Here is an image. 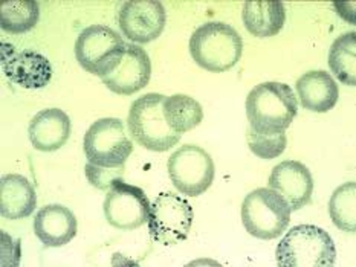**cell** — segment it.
<instances>
[{"label": "cell", "mask_w": 356, "mask_h": 267, "mask_svg": "<svg viewBox=\"0 0 356 267\" xmlns=\"http://www.w3.org/2000/svg\"><path fill=\"white\" fill-rule=\"evenodd\" d=\"M246 117L250 127L259 133H283L298 113L293 90L284 83L268 81L255 86L246 96Z\"/></svg>", "instance_id": "6da1fadb"}, {"label": "cell", "mask_w": 356, "mask_h": 267, "mask_svg": "<svg viewBox=\"0 0 356 267\" xmlns=\"http://www.w3.org/2000/svg\"><path fill=\"white\" fill-rule=\"evenodd\" d=\"M243 52V40L237 31L223 21L205 23L190 38V53L196 64L208 72H227Z\"/></svg>", "instance_id": "7a4b0ae2"}, {"label": "cell", "mask_w": 356, "mask_h": 267, "mask_svg": "<svg viewBox=\"0 0 356 267\" xmlns=\"http://www.w3.org/2000/svg\"><path fill=\"white\" fill-rule=\"evenodd\" d=\"M280 267H332L337 249L332 236L314 225H298L278 243L275 250Z\"/></svg>", "instance_id": "3957f363"}, {"label": "cell", "mask_w": 356, "mask_h": 267, "mask_svg": "<svg viewBox=\"0 0 356 267\" xmlns=\"http://www.w3.org/2000/svg\"><path fill=\"white\" fill-rule=\"evenodd\" d=\"M165 98L161 94H147L130 105L129 132L141 147L150 151H167L181 141L182 135L173 132L164 118Z\"/></svg>", "instance_id": "277c9868"}, {"label": "cell", "mask_w": 356, "mask_h": 267, "mask_svg": "<svg viewBox=\"0 0 356 267\" xmlns=\"http://www.w3.org/2000/svg\"><path fill=\"white\" fill-rule=\"evenodd\" d=\"M291 208L288 202L270 188H257L248 194L242 205V221L255 239L274 240L289 226Z\"/></svg>", "instance_id": "5b68a950"}, {"label": "cell", "mask_w": 356, "mask_h": 267, "mask_svg": "<svg viewBox=\"0 0 356 267\" xmlns=\"http://www.w3.org/2000/svg\"><path fill=\"white\" fill-rule=\"evenodd\" d=\"M84 155L88 162L104 168H118L134 153V144L118 118L95 121L84 135Z\"/></svg>", "instance_id": "8992f818"}, {"label": "cell", "mask_w": 356, "mask_h": 267, "mask_svg": "<svg viewBox=\"0 0 356 267\" xmlns=\"http://www.w3.org/2000/svg\"><path fill=\"white\" fill-rule=\"evenodd\" d=\"M126 49L122 37L109 26L94 25L81 31L75 43V57L80 66L99 78L109 75Z\"/></svg>", "instance_id": "52a82bcc"}, {"label": "cell", "mask_w": 356, "mask_h": 267, "mask_svg": "<svg viewBox=\"0 0 356 267\" xmlns=\"http://www.w3.org/2000/svg\"><path fill=\"white\" fill-rule=\"evenodd\" d=\"M195 220L193 206L175 193H161L150 206L149 232L152 240L175 246L187 239Z\"/></svg>", "instance_id": "ba28073f"}, {"label": "cell", "mask_w": 356, "mask_h": 267, "mask_svg": "<svg viewBox=\"0 0 356 267\" xmlns=\"http://www.w3.org/2000/svg\"><path fill=\"white\" fill-rule=\"evenodd\" d=\"M168 175L179 193L197 197L211 187L214 180V162L211 156L197 145L185 144L168 159Z\"/></svg>", "instance_id": "9c48e42d"}, {"label": "cell", "mask_w": 356, "mask_h": 267, "mask_svg": "<svg viewBox=\"0 0 356 267\" xmlns=\"http://www.w3.org/2000/svg\"><path fill=\"white\" fill-rule=\"evenodd\" d=\"M150 206L149 197L141 188L120 180L107 191L103 209L106 220L113 227L121 231H134L147 223Z\"/></svg>", "instance_id": "30bf717a"}, {"label": "cell", "mask_w": 356, "mask_h": 267, "mask_svg": "<svg viewBox=\"0 0 356 267\" xmlns=\"http://www.w3.org/2000/svg\"><path fill=\"white\" fill-rule=\"evenodd\" d=\"M165 8L158 0H131L122 3L118 14L122 35L141 44L156 40L165 28Z\"/></svg>", "instance_id": "8fae6325"}, {"label": "cell", "mask_w": 356, "mask_h": 267, "mask_svg": "<svg viewBox=\"0 0 356 267\" xmlns=\"http://www.w3.org/2000/svg\"><path fill=\"white\" fill-rule=\"evenodd\" d=\"M2 69L6 78L23 89H43L52 78L49 60L35 51H17L11 43H2Z\"/></svg>", "instance_id": "7c38bea8"}, {"label": "cell", "mask_w": 356, "mask_h": 267, "mask_svg": "<svg viewBox=\"0 0 356 267\" xmlns=\"http://www.w3.org/2000/svg\"><path fill=\"white\" fill-rule=\"evenodd\" d=\"M152 76V61L147 52L138 44H126L118 64L102 78L104 86L113 94L130 96L144 89Z\"/></svg>", "instance_id": "4fadbf2b"}, {"label": "cell", "mask_w": 356, "mask_h": 267, "mask_svg": "<svg viewBox=\"0 0 356 267\" xmlns=\"http://www.w3.org/2000/svg\"><path fill=\"white\" fill-rule=\"evenodd\" d=\"M269 188L277 191L291 211H298L311 202L314 194V179L309 168L298 160H283L274 166L269 175Z\"/></svg>", "instance_id": "5bb4252c"}, {"label": "cell", "mask_w": 356, "mask_h": 267, "mask_svg": "<svg viewBox=\"0 0 356 267\" xmlns=\"http://www.w3.org/2000/svg\"><path fill=\"white\" fill-rule=\"evenodd\" d=\"M34 231L44 248H61L79 231L74 212L63 205H46L35 214Z\"/></svg>", "instance_id": "9a60e30c"}, {"label": "cell", "mask_w": 356, "mask_h": 267, "mask_svg": "<svg viewBox=\"0 0 356 267\" xmlns=\"http://www.w3.org/2000/svg\"><path fill=\"white\" fill-rule=\"evenodd\" d=\"M72 122L60 109H46L38 112L29 122L28 135L33 147L38 151H57L69 141Z\"/></svg>", "instance_id": "2e32d148"}, {"label": "cell", "mask_w": 356, "mask_h": 267, "mask_svg": "<svg viewBox=\"0 0 356 267\" xmlns=\"http://www.w3.org/2000/svg\"><path fill=\"white\" fill-rule=\"evenodd\" d=\"M301 105L315 113H326L338 103L337 81L326 71H311L301 75L296 83Z\"/></svg>", "instance_id": "e0dca14e"}, {"label": "cell", "mask_w": 356, "mask_h": 267, "mask_svg": "<svg viewBox=\"0 0 356 267\" xmlns=\"http://www.w3.org/2000/svg\"><path fill=\"white\" fill-rule=\"evenodd\" d=\"M37 206L35 189L20 174H8L0 180V214L8 220L29 217Z\"/></svg>", "instance_id": "ac0fdd59"}, {"label": "cell", "mask_w": 356, "mask_h": 267, "mask_svg": "<svg viewBox=\"0 0 356 267\" xmlns=\"http://www.w3.org/2000/svg\"><path fill=\"white\" fill-rule=\"evenodd\" d=\"M242 20L248 33L254 37H274L284 26V5L282 2H246Z\"/></svg>", "instance_id": "d6986e66"}, {"label": "cell", "mask_w": 356, "mask_h": 267, "mask_svg": "<svg viewBox=\"0 0 356 267\" xmlns=\"http://www.w3.org/2000/svg\"><path fill=\"white\" fill-rule=\"evenodd\" d=\"M162 110L170 128L179 135L196 128L204 121L202 105L188 95L176 94L167 96Z\"/></svg>", "instance_id": "ffe728a7"}, {"label": "cell", "mask_w": 356, "mask_h": 267, "mask_svg": "<svg viewBox=\"0 0 356 267\" xmlns=\"http://www.w3.org/2000/svg\"><path fill=\"white\" fill-rule=\"evenodd\" d=\"M332 74L346 86H356V34L346 33L332 43L329 51Z\"/></svg>", "instance_id": "44dd1931"}, {"label": "cell", "mask_w": 356, "mask_h": 267, "mask_svg": "<svg viewBox=\"0 0 356 267\" xmlns=\"http://www.w3.org/2000/svg\"><path fill=\"white\" fill-rule=\"evenodd\" d=\"M38 19H40V8L34 0H14L0 6V26L5 33H28L37 25Z\"/></svg>", "instance_id": "7402d4cb"}, {"label": "cell", "mask_w": 356, "mask_h": 267, "mask_svg": "<svg viewBox=\"0 0 356 267\" xmlns=\"http://www.w3.org/2000/svg\"><path fill=\"white\" fill-rule=\"evenodd\" d=\"M329 214L334 225L343 232L356 231V183L347 182L338 187L329 202Z\"/></svg>", "instance_id": "603a6c76"}, {"label": "cell", "mask_w": 356, "mask_h": 267, "mask_svg": "<svg viewBox=\"0 0 356 267\" xmlns=\"http://www.w3.org/2000/svg\"><path fill=\"white\" fill-rule=\"evenodd\" d=\"M246 139L248 147H250L254 155L266 160L280 156L286 148V144H288V137H286L284 132L268 135L255 132L251 127L246 132Z\"/></svg>", "instance_id": "cb8c5ba5"}, {"label": "cell", "mask_w": 356, "mask_h": 267, "mask_svg": "<svg viewBox=\"0 0 356 267\" xmlns=\"http://www.w3.org/2000/svg\"><path fill=\"white\" fill-rule=\"evenodd\" d=\"M84 171H86V178L92 185L97 187L98 189L109 191L115 183L122 180L124 165L118 168H104V166H97L88 162Z\"/></svg>", "instance_id": "d4e9b609"}]
</instances>
